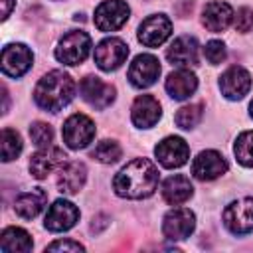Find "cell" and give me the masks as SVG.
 <instances>
[{
  "label": "cell",
  "mask_w": 253,
  "mask_h": 253,
  "mask_svg": "<svg viewBox=\"0 0 253 253\" xmlns=\"http://www.w3.org/2000/svg\"><path fill=\"white\" fill-rule=\"evenodd\" d=\"M30 138L36 146L43 148V146H49L51 140H53V128L47 125V123H42V121H36L32 123L30 126Z\"/></svg>",
  "instance_id": "30"
},
{
  "label": "cell",
  "mask_w": 253,
  "mask_h": 253,
  "mask_svg": "<svg viewBox=\"0 0 253 253\" xmlns=\"http://www.w3.org/2000/svg\"><path fill=\"white\" fill-rule=\"evenodd\" d=\"M128 57V45L121 38H105L95 47V63L101 71L119 69Z\"/></svg>",
  "instance_id": "6"
},
{
  "label": "cell",
  "mask_w": 253,
  "mask_h": 253,
  "mask_svg": "<svg viewBox=\"0 0 253 253\" xmlns=\"http://www.w3.org/2000/svg\"><path fill=\"white\" fill-rule=\"evenodd\" d=\"M12 6H14V0H2V20H6L10 16Z\"/></svg>",
  "instance_id": "34"
},
{
  "label": "cell",
  "mask_w": 253,
  "mask_h": 253,
  "mask_svg": "<svg viewBox=\"0 0 253 253\" xmlns=\"http://www.w3.org/2000/svg\"><path fill=\"white\" fill-rule=\"evenodd\" d=\"M172 34V22L164 14H152L144 18L138 26V42L146 47L162 45Z\"/></svg>",
  "instance_id": "10"
},
{
  "label": "cell",
  "mask_w": 253,
  "mask_h": 253,
  "mask_svg": "<svg viewBox=\"0 0 253 253\" xmlns=\"http://www.w3.org/2000/svg\"><path fill=\"white\" fill-rule=\"evenodd\" d=\"M158 186V168L148 158H134L123 166L115 180L113 188L117 196L128 200H142L154 194Z\"/></svg>",
  "instance_id": "1"
},
{
  "label": "cell",
  "mask_w": 253,
  "mask_h": 253,
  "mask_svg": "<svg viewBox=\"0 0 253 253\" xmlns=\"http://www.w3.org/2000/svg\"><path fill=\"white\" fill-rule=\"evenodd\" d=\"M253 28V10L251 8H239L235 16V30L241 34H247Z\"/></svg>",
  "instance_id": "32"
},
{
  "label": "cell",
  "mask_w": 253,
  "mask_h": 253,
  "mask_svg": "<svg viewBox=\"0 0 253 253\" xmlns=\"http://www.w3.org/2000/svg\"><path fill=\"white\" fill-rule=\"evenodd\" d=\"M160 117H162V107L158 99H154L152 95H138L134 99L132 109H130V119L134 126L150 128L160 121Z\"/></svg>",
  "instance_id": "18"
},
{
  "label": "cell",
  "mask_w": 253,
  "mask_h": 253,
  "mask_svg": "<svg viewBox=\"0 0 253 253\" xmlns=\"http://www.w3.org/2000/svg\"><path fill=\"white\" fill-rule=\"evenodd\" d=\"M249 113H251V117H253V101H251V105H249Z\"/></svg>",
  "instance_id": "35"
},
{
  "label": "cell",
  "mask_w": 253,
  "mask_h": 253,
  "mask_svg": "<svg viewBox=\"0 0 253 253\" xmlns=\"http://www.w3.org/2000/svg\"><path fill=\"white\" fill-rule=\"evenodd\" d=\"M158 75H160V61L150 53L136 55L128 67V81L138 89H146L154 85Z\"/></svg>",
  "instance_id": "14"
},
{
  "label": "cell",
  "mask_w": 253,
  "mask_h": 253,
  "mask_svg": "<svg viewBox=\"0 0 253 253\" xmlns=\"http://www.w3.org/2000/svg\"><path fill=\"white\" fill-rule=\"evenodd\" d=\"M249 89H251V75L241 65H233V67L225 69L219 77V91L229 101L243 99L249 93Z\"/></svg>",
  "instance_id": "12"
},
{
  "label": "cell",
  "mask_w": 253,
  "mask_h": 253,
  "mask_svg": "<svg viewBox=\"0 0 253 253\" xmlns=\"http://www.w3.org/2000/svg\"><path fill=\"white\" fill-rule=\"evenodd\" d=\"M79 93L83 97L85 103H89L93 109H107L113 101H115V87L111 83H105L101 77L97 75H87L85 79H81L79 83Z\"/></svg>",
  "instance_id": "9"
},
{
  "label": "cell",
  "mask_w": 253,
  "mask_h": 253,
  "mask_svg": "<svg viewBox=\"0 0 253 253\" xmlns=\"http://www.w3.org/2000/svg\"><path fill=\"white\" fill-rule=\"evenodd\" d=\"M121 156H123V148L119 146V142L109 140V138L97 142L95 148L91 150V158H95V160H99V162H103V164H113V162H117Z\"/></svg>",
  "instance_id": "27"
},
{
  "label": "cell",
  "mask_w": 253,
  "mask_h": 253,
  "mask_svg": "<svg viewBox=\"0 0 253 253\" xmlns=\"http://www.w3.org/2000/svg\"><path fill=\"white\" fill-rule=\"evenodd\" d=\"M65 152L57 146H43L40 148L32 158H30V172L34 178L43 180L45 176H49V172H53L55 168L63 166L65 162Z\"/></svg>",
  "instance_id": "17"
},
{
  "label": "cell",
  "mask_w": 253,
  "mask_h": 253,
  "mask_svg": "<svg viewBox=\"0 0 253 253\" xmlns=\"http://www.w3.org/2000/svg\"><path fill=\"white\" fill-rule=\"evenodd\" d=\"M192 194H194V186H192L190 178L184 174L168 176L162 182V198L170 206H180V204L188 202L192 198Z\"/></svg>",
  "instance_id": "22"
},
{
  "label": "cell",
  "mask_w": 253,
  "mask_h": 253,
  "mask_svg": "<svg viewBox=\"0 0 253 253\" xmlns=\"http://www.w3.org/2000/svg\"><path fill=\"white\" fill-rule=\"evenodd\" d=\"M61 132H63V142L71 150H79V148H85L95 138V123L87 115L75 113L63 123Z\"/></svg>",
  "instance_id": "4"
},
{
  "label": "cell",
  "mask_w": 253,
  "mask_h": 253,
  "mask_svg": "<svg viewBox=\"0 0 253 253\" xmlns=\"http://www.w3.org/2000/svg\"><path fill=\"white\" fill-rule=\"evenodd\" d=\"M87 180V168L83 162H67L65 166H61L59 170V178H57V190L61 194H77L83 184Z\"/></svg>",
  "instance_id": "23"
},
{
  "label": "cell",
  "mask_w": 253,
  "mask_h": 253,
  "mask_svg": "<svg viewBox=\"0 0 253 253\" xmlns=\"http://www.w3.org/2000/svg\"><path fill=\"white\" fill-rule=\"evenodd\" d=\"M47 202V194L42 188H34L32 192H24L16 198L14 202V210L20 217L24 219H34L45 206Z\"/></svg>",
  "instance_id": "24"
},
{
  "label": "cell",
  "mask_w": 253,
  "mask_h": 253,
  "mask_svg": "<svg viewBox=\"0 0 253 253\" xmlns=\"http://www.w3.org/2000/svg\"><path fill=\"white\" fill-rule=\"evenodd\" d=\"M204 55H206V59H208L211 65L221 63V61L225 59V55H227V51H225V43L219 42V40H211V42H208L206 47H204Z\"/></svg>",
  "instance_id": "31"
},
{
  "label": "cell",
  "mask_w": 253,
  "mask_h": 253,
  "mask_svg": "<svg viewBox=\"0 0 253 253\" xmlns=\"http://www.w3.org/2000/svg\"><path fill=\"white\" fill-rule=\"evenodd\" d=\"M202 115H204L202 105H198V103L186 105V107L178 109V113H176V125H178L180 128L190 130V128H194V126L202 121Z\"/></svg>",
  "instance_id": "29"
},
{
  "label": "cell",
  "mask_w": 253,
  "mask_h": 253,
  "mask_svg": "<svg viewBox=\"0 0 253 253\" xmlns=\"http://www.w3.org/2000/svg\"><path fill=\"white\" fill-rule=\"evenodd\" d=\"M225 172H227V162L223 154H219L217 150H202L192 162V174L202 182L215 180Z\"/></svg>",
  "instance_id": "16"
},
{
  "label": "cell",
  "mask_w": 253,
  "mask_h": 253,
  "mask_svg": "<svg viewBox=\"0 0 253 253\" xmlns=\"http://www.w3.org/2000/svg\"><path fill=\"white\" fill-rule=\"evenodd\" d=\"M130 8L123 0H105L95 8V26L101 32H115L126 24Z\"/></svg>",
  "instance_id": "7"
},
{
  "label": "cell",
  "mask_w": 253,
  "mask_h": 253,
  "mask_svg": "<svg viewBox=\"0 0 253 253\" xmlns=\"http://www.w3.org/2000/svg\"><path fill=\"white\" fill-rule=\"evenodd\" d=\"M233 8L227 2L221 0H213L210 4H206L204 12H202V24L206 26V30L210 32H223L231 22H233Z\"/></svg>",
  "instance_id": "21"
},
{
  "label": "cell",
  "mask_w": 253,
  "mask_h": 253,
  "mask_svg": "<svg viewBox=\"0 0 253 253\" xmlns=\"http://www.w3.org/2000/svg\"><path fill=\"white\" fill-rule=\"evenodd\" d=\"M198 40L192 38V36H180L172 42V45L168 47L166 51V57L172 65H178V67H194L198 65Z\"/></svg>",
  "instance_id": "19"
},
{
  "label": "cell",
  "mask_w": 253,
  "mask_h": 253,
  "mask_svg": "<svg viewBox=\"0 0 253 253\" xmlns=\"http://www.w3.org/2000/svg\"><path fill=\"white\" fill-rule=\"evenodd\" d=\"M89 51H91V36L83 30H71L59 40L55 47V57L63 65H79L87 59Z\"/></svg>",
  "instance_id": "3"
},
{
  "label": "cell",
  "mask_w": 253,
  "mask_h": 253,
  "mask_svg": "<svg viewBox=\"0 0 253 253\" xmlns=\"http://www.w3.org/2000/svg\"><path fill=\"white\" fill-rule=\"evenodd\" d=\"M34 241L30 233L22 227H6L0 235V251L2 253H28L32 251Z\"/></svg>",
  "instance_id": "25"
},
{
  "label": "cell",
  "mask_w": 253,
  "mask_h": 253,
  "mask_svg": "<svg viewBox=\"0 0 253 253\" xmlns=\"http://www.w3.org/2000/svg\"><path fill=\"white\" fill-rule=\"evenodd\" d=\"M0 140H2V142H0V148H2V160H4V162H10V160H14V158L20 156L24 142H22V136L18 134V130H14V128H10V126L2 128Z\"/></svg>",
  "instance_id": "26"
},
{
  "label": "cell",
  "mask_w": 253,
  "mask_h": 253,
  "mask_svg": "<svg viewBox=\"0 0 253 253\" xmlns=\"http://www.w3.org/2000/svg\"><path fill=\"white\" fill-rule=\"evenodd\" d=\"M194 227H196V215L188 208H174L162 219V233L170 241L188 239Z\"/></svg>",
  "instance_id": "8"
},
{
  "label": "cell",
  "mask_w": 253,
  "mask_h": 253,
  "mask_svg": "<svg viewBox=\"0 0 253 253\" xmlns=\"http://www.w3.org/2000/svg\"><path fill=\"white\" fill-rule=\"evenodd\" d=\"M154 156L164 168H180L190 158V146L180 136H166L156 144Z\"/></svg>",
  "instance_id": "11"
},
{
  "label": "cell",
  "mask_w": 253,
  "mask_h": 253,
  "mask_svg": "<svg viewBox=\"0 0 253 253\" xmlns=\"http://www.w3.org/2000/svg\"><path fill=\"white\" fill-rule=\"evenodd\" d=\"M233 152H235V158L239 160V164L253 168V130H245L237 136Z\"/></svg>",
  "instance_id": "28"
},
{
  "label": "cell",
  "mask_w": 253,
  "mask_h": 253,
  "mask_svg": "<svg viewBox=\"0 0 253 253\" xmlns=\"http://www.w3.org/2000/svg\"><path fill=\"white\" fill-rule=\"evenodd\" d=\"M34 61V53L24 43H8L2 49V73L8 77H22Z\"/></svg>",
  "instance_id": "13"
},
{
  "label": "cell",
  "mask_w": 253,
  "mask_h": 253,
  "mask_svg": "<svg viewBox=\"0 0 253 253\" xmlns=\"http://www.w3.org/2000/svg\"><path fill=\"white\" fill-rule=\"evenodd\" d=\"M223 225L233 235H247L253 231V198L231 202L223 210Z\"/></svg>",
  "instance_id": "5"
},
{
  "label": "cell",
  "mask_w": 253,
  "mask_h": 253,
  "mask_svg": "<svg viewBox=\"0 0 253 253\" xmlns=\"http://www.w3.org/2000/svg\"><path fill=\"white\" fill-rule=\"evenodd\" d=\"M164 87H166V91H168V95L172 99L184 101V99H188L190 95L196 93V89H198V77L190 69L180 67V69L172 71L166 77V85Z\"/></svg>",
  "instance_id": "20"
},
{
  "label": "cell",
  "mask_w": 253,
  "mask_h": 253,
  "mask_svg": "<svg viewBox=\"0 0 253 253\" xmlns=\"http://www.w3.org/2000/svg\"><path fill=\"white\" fill-rule=\"evenodd\" d=\"M85 247L73 239H57L45 247V251H83Z\"/></svg>",
  "instance_id": "33"
},
{
  "label": "cell",
  "mask_w": 253,
  "mask_h": 253,
  "mask_svg": "<svg viewBox=\"0 0 253 253\" xmlns=\"http://www.w3.org/2000/svg\"><path fill=\"white\" fill-rule=\"evenodd\" d=\"M73 97H75V81L71 79L69 73L61 69H53L45 73L34 89L36 105L47 113L61 111L65 105L71 103Z\"/></svg>",
  "instance_id": "2"
},
{
  "label": "cell",
  "mask_w": 253,
  "mask_h": 253,
  "mask_svg": "<svg viewBox=\"0 0 253 253\" xmlns=\"http://www.w3.org/2000/svg\"><path fill=\"white\" fill-rule=\"evenodd\" d=\"M79 221V210L69 200H55L45 213V229L49 231H67Z\"/></svg>",
  "instance_id": "15"
}]
</instances>
